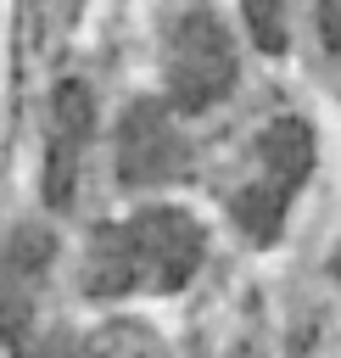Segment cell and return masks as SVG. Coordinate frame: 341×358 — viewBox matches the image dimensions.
Returning <instances> with one entry per match:
<instances>
[{"mask_svg":"<svg viewBox=\"0 0 341 358\" xmlns=\"http://www.w3.org/2000/svg\"><path fill=\"white\" fill-rule=\"evenodd\" d=\"M229 78H235V56H229L224 22L207 17V11H190L173 28V45H168V90H173V106L179 112H201L218 95H229Z\"/></svg>","mask_w":341,"mask_h":358,"instance_id":"6da1fadb","label":"cell"},{"mask_svg":"<svg viewBox=\"0 0 341 358\" xmlns=\"http://www.w3.org/2000/svg\"><path fill=\"white\" fill-rule=\"evenodd\" d=\"M123 235H129L140 285H162V291L184 285L196 274V263H201V246H207L201 241V224L190 213H179V207H151V213L129 218Z\"/></svg>","mask_w":341,"mask_h":358,"instance_id":"7a4b0ae2","label":"cell"},{"mask_svg":"<svg viewBox=\"0 0 341 358\" xmlns=\"http://www.w3.org/2000/svg\"><path fill=\"white\" fill-rule=\"evenodd\" d=\"M179 162V140L168 129V112L162 106H134L123 117V179L129 185H157L168 179Z\"/></svg>","mask_w":341,"mask_h":358,"instance_id":"3957f363","label":"cell"},{"mask_svg":"<svg viewBox=\"0 0 341 358\" xmlns=\"http://www.w3.org/2000/svg\"><path fill=\"white\" fill-rule=\"evenodd\" d=\"M257 151H263V162H268L274 185H285V190L313 168V134H307V123H302V117H280V123H268V129H263V140H257Z\"/></svg>","mask_w":341,"mask_h":358,"instance_id":"277c9868","label":"cell"},{"mask_svg":"<svg viewBox=\"0 0 341 358\" xmlns=\"http://www.w3.org/2000/svg\"><path fill=\"white\" fill-rule=\"evenodd\" d=\"M235 213H240V224H246V235L252 241H268L274 229H280V213H285V185H257V190H246L240 201H235Z\"/></svg>","mask_w":341,"mask_h":358,"instance_id":"5b68a950","label":"cell"},{"mask_svg":"<svg viewBox=\"0 0 341 358\" xmlns=\"http://www.w3.org/2000/svg\"><path fill=\"white\" fill-rule=\"evenodd\" d=\"M56 117H61V134H73V140L89 129L95 106H89V90H84L78 78H61V84H56Z\"/></svg>","mask_w":341,"mask_h":358,"instance_id":"8992f818","label":"cell"},{"mask_svg":"<svg viewBox=\"0 0 341 358\" xmlns=\"http://www.w3.org/2000/svg\"><path fill=\"white\" fill-rule=\"evenodd\" d=\"M246 22H252V34L263 39V50H280V45H285V34H280V17H274V11L252 6V11H246Z\"/></svg>","mask_w":341,"mask_h":358,"instance_id":"52a82bcc","label":"cell"},{"mask_svg":"<svg viewBox=\"0 0 341 358\" xmlns=\"http://www.w3.org/2000/svg\"><path fill=\"white\" fill-rule=\"evenodd\" d=\"M319 28H324V39H330V50H341V0H330V6H319Z\"/></svg>","mask_w":341,"mask_h":358,"instance_id":"ba28073f","label":"cell"},{"mask_svg":"<svg viewBox=\"0 0 341 358\" xmlns=\"http://www.w3.org/2000/svg\"><path fill=\"white\" fill-rule=\"evenodd\" d=\"M330 268H335V280H341V246H335V257H330Z\"/></svg>","mask_w":341,"mask_h":358,"instance_id":"9c48e42d","label":"cell"}]
</instances>
